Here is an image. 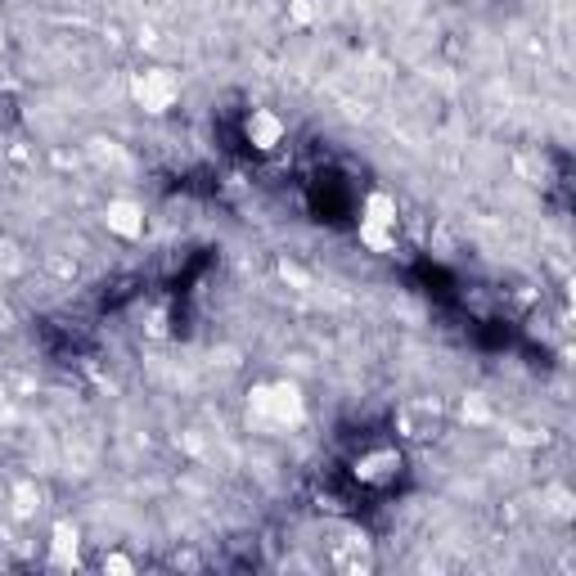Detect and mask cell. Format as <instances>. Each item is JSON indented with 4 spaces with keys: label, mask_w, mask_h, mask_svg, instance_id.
I'll return each mask as SVG.
<instances>
[{
    "label": "cell",
    "mask_w": 576,
    "mask_h": 576,
    "mask_svg": "<svg viewBox=\"0 0 576 576\" xmlns=\"http://www.w3.org/2000/svg\"><path fill=\"white\" fill-rule=\"evenodd\" d=\"M406 473V451L392 446V442H374V446H361V455L352 459V483L361 491H392Z\"/></svg>",
    "instance_id": "cell-2"
},
{
    "label": "cell",
    "mask_w": 576,
    "mask_h": 576,
    "mask_svg": "<svg viewBox=\"0 0 576 576\" xmlns=\"http://www.w3.org/2000/svg\"><path fill=\"white\" fill-rule=\"evenodd\" d=\"M253 410L275 428H298L307 419V397L298 383H262L253 388Z\"/></svg>",
    "instance_id": "cell-4"
},
{
    "label": "cell",
    "mask_w": 576,
    "mask_h": 576,
    "mask_svg": "<svg viewBox=\"0 0 576 576\" xmlns=\"http://www.w3.org/2000/svg\"><path fill=\"white\" fill-rule=\"evenodd\" d=\"M104 225L113 239H122V244H135V239H144V225H149V217H144V203L131 199V195H118L104 203Z\"/></svg>",
    "instance_id": "cell-7"
},
{
    "label": "cell",
    "mask_w": 576,
    "mask_h": 576,
    "mask_svg": "<svg viewBox=\"0 0 576 576\" xmlns=\"http://www.w3.org/2000/svg\"><path fill=\"white\" fill-rule=\"evenodd\" d=\"M320 0H288V23H298V27H311L320 19Z\"/></svg>",
    "instance_id": "cell-10"
},
{
    "label": "cell",
    "mask_w": 576,
    "mask_h": 576,
    "mask_svg": "<svg viewBox=\"0 0 576 576\" xmlns=\"http://www.w3.org/2000/svg\"><path fill=\"white\" fill-rule=\"evenodd\" d=\"M329 563L339 567V572H369V567H374L369 541H365V536H343V541H333Z\"/></svg>",
    "instance_id": "cell-9"
},
{
    "label": "cell",
    "mask_w": 576,
    "mask_h": 576,
    "mask_svg": "<svg viewBox=\"0 0 576 576\" xmlns=\"http://www.w3.org/2000/svg\"><path fill=\"white\" fill-rule=\"evenodd\" d=\"M51 563L55 567H81V527L73 518H59L51 527Z\"/></svg>",
    "instance_id": "cell-8"
},
{
    "label": "cell",
    "mask_w": 576,
    "mask_h": 576,
    "mask_svg": "<svg viewBox=\"0 0 576 576\" xmlns=\"http://www.w3.org/2000/svg\"><path fill=\"white\" fill-rule=\"evenodd\" d=\"M5 320H10V315H5V307H0V329H5Z\"/></svg>",
    "instance_id": "cell-12"
},
{
    "label": "cell",
    "mask_w": 576,
    "mask_h": 576,
    "mask_svg": "<svg viewBox=\"0 0 576 576\" xmlns=\"http://www.w3.org/2000/svg\"><path fill=\"white\" fill-rule=\"evenodd\" d=\"M126 90H131L135 109H144L149 118H163L180 104V77L171 68H140V73H131Z\"/></svg>",
    "instance_id": "cell-3"
},
{
    "label": "cell",
    "mask_w": 576,
    "mask_h": 576,
    "mask_svg": "<svg viewBox=\"0 0 576 576\" xmlns=\"http://www.w3.org/2000/svg\"><path fill=\"white\" fill-rule=\"evenodd\" d=\"M442 428H446V406L442 401H432V397H414L397 410V432L410 442H432V437H442Z\"/></svg>",
    "instance_id": "cell-5"
},
{
    "label": "cell",
    "mask_w": 576,
    "mask_h": 576,
    "mask_svg": "<svg viewBox=\"0 0 576 576\" xmlns=\"http://www.w3.org/2000/svg\"><path fill=\"white\" fill-rule=\"evenodd\" d=\"M239 135H244V144L253 154L270 158L284 149V140H288V122L275 113V109H248L244 122H239Z\"/></svg>",
    "instance_id": "cell-6"
},
{
    "label": "cell",
    "mask_w": 576,
    "mask_h": 576,
    "mask_svg": "<svg viewBox=\"0 0 576 576\" xmlns=\"http://www.w3.org/2000/svg\"><path fill=\"white\" fill-rule=\"evenodd\" d=\"M356 239L378 257L397 253V239H401V203H397V195H388V189H369V195L361 199V212H356Z\"/></svg>",
    "instance_id": "cell-1"
},
{
    "label": "cell",
    "mask_w": 576,
    "mask_h": 576,
    "mask_svg": "<svg viewBox=\"0 0 576 576\" xmlns=\"http://www.w3.org/2000/svg\"><path fill=\"white\" fill-rule=\"evenodd\" d=\"M100 572H135V558L113 550V554H104V558H100Z\"/></svg>",
    "instance_id": "cell-11"
}]
</instances>
